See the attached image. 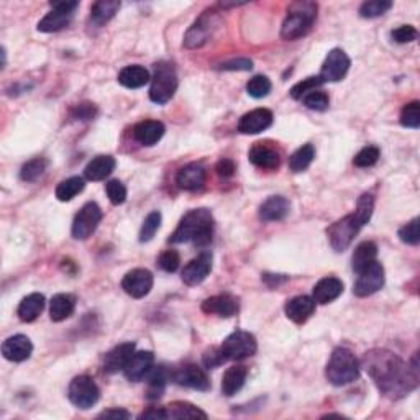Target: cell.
Wrapping results in <instances>:
<instances>
[{
	"instance_id": "cell-1",
	"label": "cell",
	"mask_w": 420,
	"mask_h": 420,
	"mask_svg": "<svg viewBox=\"0 0 420 420\" xmlns=\"http://www.w3.org/2000/svg\"><path fill=\"white\" fill-rule=\"evenodd\" d=\"M363 365L378 389L391 399H400L419 386L417 355L405 363L389 350L374 348L365 353Z\"/></svg>"
},
{
	"instance_id": "cell-2",
	"label": "cell",
	"mask_w": 420,
	"mask_h": 420,
	"mask_svg": "<svg viewBox=\"0 0 420 420\" xmlns=\"http://www.w3.org/2000/svg\"><path fill=\"white\" fill-rule=\"evenodd\" d=\"M374 210L373 194H363L356 202V210L350 216H346L335 223H332L327 230L329 242L335 251H345L351 245L355 237L358 235L361 228L371 221Z\"/></svg>"
},
{
	"instance_id": "cell-3",
	"label": "cell",
	"mask_w": 420,
	"mask_h": 420,
	"mask_svg": "<svg viewBox=\"0 0 420 420\" xmlns=\"http://www.w3.org/2000/svg\"><path fill=\"white\" fill-rule=\"evenodd\" d=\"M212 212L209 209H194L183 217V221L179 222L178 228L168 238V242L174 243V245L192 242L195 247L205 248L212 242Z\"/></svg>"
},
{
	"instance_id": "cell-4",
	"label": "cell",
	"mask_w": 420,
	"mask_h": 420,
	"mask_svg": "<svg viewBox=\"0 0 420 420\" xmlns=\"http://www.w3.org/2000/svg\"><path fill=\"white\" fill-rule=\"evenodd\" d=\"M315 2H294L287 8V15L281 28V37L284 40H297L310 32L317 18Z\"/></svg>"
},
{
	"instance_id": "cell-5",
	"label": "cell",
	"mask_w": 420,
	"mask_h": 420,
	"mask_svg": "<svg viewBox=\"0 0 420 420\" xmlns=\"http://www.w3.org/2000/svg\"><path fill=\"white\" fill-rule=\"evenodd\" d=\"M325 376L330 384L346 386L360 378V361L353 355V351L339 346L332 353L329 363L325 368Z\"/></svg>"
},
{
	"instance_id": "cell-6",
	"label": "cell",
	"mask_w": 420,
	"mask_h": 420,
	"mask_svg": "<svg viewBox=\"0 0 420 420\" xmlns=\"http://www.w3.org/2000/svg\"><path fill=\"white\" fill-rule=\"evenodd\" d=\"M178 91V76L171 63L161 61L155 65V74L151 77L150 99L158 105H164L173 99Z\"/></svg>"
},
{
	"instance_id": "cell-7",
	"label": "cell",
	"mask_w": 420,
	"mask_h": 420,
	"mask_svg": "<svg viewBox=\"0 0 420 420\" xmlns=\"http://www.w3.org/2000/svg\"><path fill=\"white\" fill-rule=\"evenodd\" d=\"M218 25H221V18H218L217 12L205 11L185 33L184 46L188 50H195V48L204 46L214 37Z\"/></svg>"
},
{
	"instance_id": "cell-8",
	"label": "cell",
	"mask_w": 420,
	"mask_h": 420,
	"mask_svg": "<svg viewBox=\"0 0 420 420\" xmlns=\"http://www.w3.org/2000/svg\"><path fill=\"white\" fill-rule=\"evenodd\" d=\"M256 350L258 343L255 336L243 330L233 332L221 345V351L225 361H242L250 358L256 353Z\"/></svg>"
},
{
	"instance_id": "cell-9",
	"label": "cell",
	"mask_w": 420,
	"mask_h": 420,
	"mask_svg": "<svg viewBox=\"0 0 420 420\" xmlns=\"http://www.w3.org/2000/svg\"><path fill=\"white\" fill-rule=\"evenodd\" d=\"M67 398L76 407L86 410L94 407L99 402L100 391L91 376L81 374L71 381L70 388H67Z\"/></svg>"
},
{
	"instance_id": "cell-10",
	"label": "cell",
	"mask_w": 420,
	"mask_h": 420,
	"mask_svg": "<svg viewBox=\"0 0 420 420\" xmlns=\"http://www.w3.org/2000/svg\"><path fill=\"white\" fill-rule=\"evenodd\" d=\"M102 221V210L96 202H87L77 212L72 222V237L76 240H87L97 230Z\"/></svg>"
},
{
	"instance_id": "cell-11",
	"label": "cell",
	"mask_w": 420,
	"mask_h": 420,
	"mask_svg": "<svg viewBox=\"0 0 420 420\" xmlns=\"http://www.w3.org/2000/svg\"><path fill=\"white\" fill-rule=\"evenodd\" d=\"M386 282L384 268L379 261H373L368 268H365L363 271L358 275L353 286V294L356 297H368L373 296L374 292L383 289Z\"/></svg>"
},
{
	"instance_id": "cell-12",
	"label": "cell",
	"mask_w": 420,
	"mask_h": 420,
	"mask_svg": "<svg viewBox=\"0 0 420 420\" xmlns=\"http://www.w3.org/2000/svg\"><path fill=\"white\" fill-rule=\"evenodd\" d=\"M350 58L343 50L335 48L327 55L324 65H322L319 77L322 82H339L346 76V72L350 70Z\"/></svg>"
},
{
	"instance_id": "cell-13",
	"label": "cell",
	"mask_w": 420,
	"mask_h": 420,
	"mask_svg": "<svg viewBox=\"0 0 420 420\" xmlns=\"http://www.w3.org/2000/svg\"><path fill=\"white\" fill-rule=\"evenodd\" d=\"M173 381L176 384L184 386V388H190L195 391H210L212 384L205 371L197 365H184L178 368L173 373Z\"/></svg>"
},
{
	"instance_id": "cell-14",
	"label": "cell",
	"mask_w": 420,
	"mask_h": 420,
	"mask_svg": "<svg viewBox=\"0 0 420 420\" xmlns=\"http://www.w3.org/2000/svg\"><path fill=\"white\" fill-rule=\"evenodd\" d=\"M122 289L133 299H141V297L148 296L150 291L153 289V275L143 268L131 270L122 280Z\"/></svg>"
},
{
	"instance_id": "cell-15",
	"label": "cell",
	"mask_w": 420,
	"mask_h": 420,
	"mask_svg": "<svg viewBox=\"0 0 420 420\" xmlns=\"http://www.w3.org/2000/svg\"><path fill=\"white\" fill-rule=\"evenodd\" d=\"M210 271H212V255L210 253H202V255L190 260L184 266L181 277H183L184 284L197 286L205 281V277L210 275Z\"/></svg>"
},
{
	"instance_id": "cell-16",
	"label": "cell",
	"mask_w": 420,
	"mask_h": 420,
	"mask_svg": "<svg viewBox=\"0 0 420 420\" xmlns=\"http://www.w3.org/2000/svg\"><path fill=\"white\" fill-rule=\"evenodd\" d=\"M205 181H207V171L200 163L185 164L176 174V184L183 190H189V192L202 189Z\"/></svg>"
},
{
	"instance_id": "cell-17",
	"label": "cell",
	"mask_w": 420,
	"mask_h": 420,
	"mask_svg": "<svg viewBox=\"0 0 420 420\" xmlns=\"http://www.w3.org/2000/svg\"><path fill=\"white\" fill-rule=\"evenodd\" d=\"M273 125V112L268 109H255L248 112L238 122V131L243 135H258Z\"/></svg>"
},
{
	"instance_id": "cell-18",
	"label": "cell",
	"mask_w": 420,
	"mask_h": 420,
	"mask_svg": "<svg viewBox=\"0 0 420 420\" xmlns=\"http://www.w3.org/2000/svg\"><path fill=\"white\" fill-rule=\"evenodd\" d=\"M135 348L136 346L133 341H126V343L114 346L109 353H105L104 361H102V368L109 374H115L119 373V371H124L126 363H129L131 356H133Z\"/></svg>"
},
{
	"instance_id": "cell-19",
	"label": "cell",
	"mask_w": 420,
	"mask_h": 420,
	"mask_svg": "<svg viewBox=\"0 0 420 420\" xmlns=\"http://www.w3.org/2000/svg\"><path fill=\"white\" fill-rule=\"evenodd\" d=\"M250 163L265 171H275L281 166L280 151L266 143H255L248 153Z\"/></svg>"
},
{
	"instance_id": "cell-20",
	"label": "cell",
	"mask_w": 420,
	"mask_h": 420,
	"mask_svg": "<svg viewBox=\"0 0 420 420\" xmlns=\"http://www.w3.org/2000/svg\"><path fill=\"white\" fill-rule=\"evenodd\" d=\"M33 353V343L27 335H13L7 339L2 345L4 358L13 363H22L28 360Z\"/></svg>"
},
{
	"instance_id": "cell-21",
	"label": "cell",
	"mask_w": 420,
	"mask_h": 420,
	"mask_svg": "<svg viewBox=\"0 0 420 420\" xmlns=\"http://www.w3.org/2000/svg\"><path fill=\"white\" fill-rule=\"evenodd\" d=\"M153 363L155 355L151 351H135L124 369L125 378L131 381V383H138V381L146 378V374L153 368Z\"/></svg>"
},
{
	"instance_id": "cell-22",
	"label": "cell",
	"mask_w": 420,
	"mask_h": 420,
	"mask_svg": "<svg viewBox=\"0 0 420 420\" xmlns=\"http://www.w3.org/2000/svg\"><path fill=\"white\" fill-rule=\"evenodd\" d=\"M286 317L294 324H304L315 312V301L309 296H296L284 306Z\"/></svg>"
},
{
	"instance_id": "cell-23",
	"label": "cell",
	"mask_w": 420,
	"mask_h": 420,
	"mask_svg": "<svg viewBox=\"0 0 420 420\" xmlns=\"http://www.w3.org/2000/svg\"><path fill=\"white\" fill-rule=\"evenodd\" d=\"M343 294V282H341L339 277H324L314 286V291H312V299L315 301V304H330L335 299Z\"/></svg>"
},
{
	"instance_id": "cell-24",
	"label": "cell",
	"mask_w": 420,
	"mask_h": 420,
	"mask_svg": "<svg viewBox=\"0 0 420 420\" xmlns=\"http://www.w3.org/2000/svg\"><path fill=\"white\" fill-rule=\"evenodd\" d=\"M202 310L209 315H218L223 319L233 317L238 312V301L228 294L212 296L202 302Z\"/></svg>"
},
{
	"instance_id": "cell-25",
	"label": "cell",
	"mask_w": 420,
	"mask_h": 420,
	"mask_svg": "<svg viewBox=\"0 0 420 420\" xmlns=\"http://www.w3.org/2000/svg\"><path fill=\"white\" fill-rule=\"evenodd\" d=\"M291 204L282 195H273L266 199L260 207V218L263 222H280L287 217Z\"/></svg>"
},
{
	"instance_id": "cell-26",
	"label": "cell",
	"mask_w": 420,
	"mask_h": 420,
	"mask_svg": "<svg viewBox=\"0 0 420 420\" xmlns=\"http://www.w3.org/2000/svg\"><path fill=\"white\" fill-rule=\"evenodd\" d=\"M164 125L158 120H145L135 125L133 136L140 145L143 146H153L163 138L164 135Z\"/></svg>"
},
{
	"instance_id": "cell-27",
	"label": "cell",
	"mask_w": 420,
	"mask_h": 420,
	"mask_svg": "<svg viewBox=\"0 0 420 420\" xmlns=\"http://www.w3.org/2000/svg\"><path fill=\"white\" fill-rule=\"evenodd\" d=\"M248 376V368L243 365H233L225 371L222 379V393L227 398H232L235 395L238 391H240L243 386H245Z\"/></svg>"
},
{
	"instance_id": "cell-28",
	"label": "cell",
	"mask_w": 420,
	"mask_h": 420,
	"mask_svg": "<svg viewBox=\"0 0 420 420\" xmlns=\"http://www.w3.org/2000/svg\"><path fill=\"white\" fill-rule=\"evenodd\" d=\"M45 296L40 294V292H33V294L23 297L20 306H18L17 314L20 317L22 322L30 324V322H35L38 317H40L43 309H45Z\"/></svg>"
},
{
	"instance_id": "cell-29",
	"label": "cell",
	"mask_w": 420,
	"mask_h": 420,
	"mask_svg": "<svg viewBox=\"0 0 420 420\" xmlns=\"http://www.w3.org/2000/svg\"><path fill=\"white\" fill-rule=\"evenodd\" d=\"M168 384V371L164 366H153L146 374V399L158 400Z\"/></svg>"
},
{
	"instance_id": "cell-30",
	"label": "cell",
	"mask_w": 420,
	"mask_h": 420,
	"mask_svg": "<svg viewBox=\"0 0 420 420\" xmlns=\"http://www.w3.org/2000/svg\"><path fill=\"white\" fill-rule=\"evenodd\" d=\"M76 297L72 294H56L50 302V317L53 322H63L74 314Z\"/></svg>"
},
{
	"instance_id": "cell-31",
	"label": "cell",
	"mask_w": 420,
	"mask_h": 420,
	"mask_svg": "<svg viewBox=\"0 0 420 420\" xmlns=\"http://www.w3.org/2000/svg\"><path fill=\"white\" fill-rule=\"evenodd\" d=\"M115 159L109 155H102L97 156L92 161H89V164L86 166L84 169V176L87 181H102L114 173L115 169Z\"/></svg>"
},
{
	"instance_id": "cell-32",
	"label": "cell",
	"mask_w": 420,
	"mask_h": 420,
	"mask_svg": "<svg viewBox=\"0 0 420 420\" xmlns=\"http://www.w3.org/2000/svg\"><path fill=\"white\" fill-rule=\"evenodd\" d=\"M150 81L151 77L148 70H145L140 65L126 66L119 72V82L126 89H140V87L148 84Z\"/></svg>"
},
{
	"instance_id": "cell-33",
	"label": "cell",
	"mask_w": 420,
	"mask_h": 420,
	"mask_svg": "<svg viewBox=\"0 0 420 420\" xmlns=\"http://www.w3.org/2000/svg\"><path fill=\"white\" fill-rule=\"evenodd\" d=\"M378 256V247L374 242H363L356 247V250L351 256V268L356 275H360L365 268H368L371 263L376 261Z\"/></svg>"
},
{
	"instance_id": "cell-34",
	"label": "cell",
	"mask_w": 420,
	"mask_h": 420,
	"mask_svg": "<svg viewBox=\"0 0 420 420\" xmlns=\"http://www.w3.org/2000/svg\"><path fill=\"white\" fill-rule=\"evenodd\" d=\"M166 419H207V414L200 410L197 405L183 402V400H176L164 405Z\"/></svg>"
},
{
	"instance_id": "cell-35",
	"label": "cell",
	"mask_w": 420,
	"mask_h": 420,
	"mask_svg": "<svg viewBox=\"0 0 420 420\" xmlns=\"http://www.w3.org/2000/svg\"><path fill=\"white\" fill-rule=\"evenodd\" d=\"M119 8L120 2H117V0H99L91 8V20L97 27L105 25L107 22H110L115 17Z\"/></svg>"
},
{
	"instance_id": "cell-36",
	"label": "cell",
	"mask_w": 420,
	"mask_h": 420,
	"mask_svg": "<svg viewBox=\"0 0 420 420\" xmlns=\"http://www.w3.org/2000/svg\"><path fill=\"white\" fill-rule=\"evenodd\" d=\"M72 15L74 13H66V12H61V11H55V8H51L50 13H46L45 17H43V20L38 23V32L41 33H55V32H60L63 28H66L70 25L71 20H72Z\"/></svg>"
},
{
	"instance_id": "cell-37",
	"label": "cell",
	"mask_w": 420,
	"mask_h": 420,
	"mask_svg": "<svg viewBox=\"0 0 420 420\" xmlns=\"http://www.w3.org/2000/svg\"><path fill=\"white\" fill-rule=\"evenodd\" d=\"M84 188V179L79 178V176H74V178L61 181L60 185L56 188V197L58 200H61V202H70L77 194H81Z\"/></svg>"
},
{
	"instance_id": "cell-38",
	"label": "cell",
	"mask_w": 420,
	"mask_h": 420,
	"mask_svg": "<svg viewBox=\"0 0 420 420\" xmlns=\"http://www.w3.org/2000/svg\"><path fill=\"white\" fill-rule=\"evenodd\" d=\"M315 158V148L309 145L301 146L299 150H296L289 158V169L292 173H302L312 164V161Z\"/></svg>"
},
{
	"instance_id": "cell-39",
	"label": "cell",
	"mask_w": 420,
	"mask_h": 420,
	"mask_svg": "<svg viewBox=\"0 0 420 420\" xmlns=\"http://www.w3.org/2000/svg\"><path fill=\"white\" fill-rule=\"evenodd\" d=\"M46 168H48V161L45 158H35L22 166L20 178L22 181H25V183H35V181H38L43 174H45Z\"/></svg>"
},
{
	"instance_id": "cell-40",
	"label": "cell",
	"mask_w": 420,
	"mask_h": 420,
	"mask_svg": "<svg viewBox=\"0 0 420 420\" xmlns=\"http://www.w3.org/2000/svg\"><path fill=\"white\" fill-rule=\"evenodd\" d=\"M391 7H393V2H391V0H369V2H365L363 6L360 7V17L361 18L381 17L388 11H391Z\"/></svg>"
},
{
	"instance_id": "cell-41",
	"label": "cell",
	"mask_w": 420,
	"mask_h": 420,
	"mask_svg": "<svg viewBox=\"0 0 420 420\" xmlns=\"http://www.w3.org/2000/svg\"><path fill=\"white\" fill-rule=\"evenodd\" d=\"M271 89H273L271 81L268 79L266 76H261V74L251 77L247 84V92L253 97V99H263V97L270 94Z\"/></svg>"
},
{
	"instance_id": "cell-42",
	"label": "cell",
	"mask_w": 420,
	"mask_h": 420,
	"mask_svg": "<svg viewBox=\"0 0 420 420\" xmlns=\"http://www.w3.org/2000/svg\"><path fill=\"white\" fill-rule=\"evenodd\" d=\"M400 125L405 126V129H412V130L419 129L420 126V104L417 100L404 105L402 112H400Z\"/></svg>"
},
{
	"instance_id": "cell-43",
	"label": "cell",
	"mask_w": 420,
	"mask_h": 420,
	"mask_svg": "<svg viewBox=\"0 0 420 420\" xmlns=\"http://www.w3.org/2000/svg\"><path fill=\"white\" fill-rule=\"evenodd\" d=\"M161 221H163V217H161V214L158 212V210L148 214V217L145 218L143 225H141V230H140V242L141 243L150 242L151 238L156 235V232H158L161 227Z\"/></svg>"
},
{
	"instance_id": "cell-44",
	"label": "cell",
	"mask_w": 420,
	"mask_h": 420,
	"mask_svg": "<svg viewBox=\"0 0 420 420\" xmlns=\"http://www.w3.org/2000/svg\"><path fill=\"white\" fill-rule=\"evenodd\" d=\"M324 84L319 76H312V77H307V79L297 82V84L291 89V97L296 100H302L307 94H310V92H314L319 89V87Z\"/></svg>"
},
{
	"instance_id": "cell-45",
	"label": "cell",
	"mask_w": 420,
	"mask_h": 420,
	"mask_svg": "<svg viewBox=\"0 0 420 420\" xmlns=\"http://www.w3.org/2000/svg\"><path fill=\"white\" fill-rule=\"evenodd\" d=\"M381 151L378 146H365L358 155L353 158V164L356 168H371L378 163Z\"/></svg>"
},
{
	"instance_id": "cell-46",
	"label": "cell",
	"mask_w": 420,
	"mask_h": 420,
	"mask_svg": "<svg viewBox=\"0 0 420 420\" xmlns=\"http://www.w3.org/2000/svg\"><path fill=\"white\" fill-rule=\"evenodd\" d=\"M302 104H304L307 109H310V110L325 112L327 109H329L330 99H329V96L325 94V92L314 91V92H310V94H307L304 99H302Z\"/></svg>"
},
{
	"instance_id": "cell-47",
	"label": "cell",
	"mask_w": 420,
	"mask_h": 420,
	"mask_svg": "<svg viewBox=\"0 0 420 420\" xmlns=\"http://www.w3.org/2000/svg\"><path fill=\"white\" fill-rule=\"evenodd\" d=\"M399 238L400 242L407 243V245H419L420 243V230H419V218L415 217L414 221L405 223L404 227L399 228Z\"/></svg>"
},
{
	"instance_id": "cell-48",
	"label": "cell",
	"mask_w": 420,
	"mask_h": 420,
	"mask_svg": "<svg viewBox=\"0 0 420 420\" xmlns=\"http://www.w3.org/2000/svg\"><path fill=\"white\" fill-rule=\"evenodd\" d=\"M109 200L114 205H122L126 200V188L119 179H112L105 185Z\"/></svg>"
},
{
	"instance_id": "cell-49",
	"label": "cell",
	"mask_w": 420,
	"mask_h": 420,
	"mask_svg": "<svg viewBox=\"0 0 420 420\" xmlns=\"http://www.w3.org/2000/svg\"><path fill=\"white\" fill-rule=\"evenodd\" d=\"M179 263H181V256H179V253L176 251V250H166L164 253H161V256H159V260H158L159 268L163 271H166V273L178 271Z\"/></svg>"
},
{
	"instance_id": "cell-50",
	"label": "cell",
	"mask_w": 420,
	"mask_h": 420,
	"mask_svg": "<svg viewBox=\"0 0 420 420\" xmlns=\"http://www.w3.org/2000/svg\"><path fill=\"white\" fill-rule=\"evenodd\" d=\"M417 37L419 33L412 25H400L399 28H395V30L391 32V38H393L395 43H400V45L415 41L417 40Z\"/></svg>"
},
{
	"instance_id": "cell-51",
	"label": "cell",
	"mask_w": 420,
	"mask_h": 420,
	"mask_svg": "<svg viewBox=\"0 0 420 420\" xmlns=\"http://www.w3.org/2000/svg\"><path fill=\"white\" fill-rule=\"evenodd\" d=\"M72 115H74V119H79V120H92L96 119L97 115V107L94 104H91V102H82V104H77L74 107Z\"/></svg>"
},
{
	"instance_id": "cell-52",
	"label": "cell",
	"mask_w": 420,
	"mask_h": 420,
	"mask_svg": "<svg viewBox=\"0 0 420 420\" xmlns=\"http://www.w3.org/2000/svg\"><path fill=\"white\" fill-rule=\"evenodd\" d=\"M202 361H204L205 368L212 369V368H217V366L225 363V358H223L221 348H210L204 353Z\"/></svg>"
},
{
	"instance_id": "cell-53",
	"label": "cell",
	"mask_w": 420,
	"mask_h": 420,
	"mask_svg": "<svg viewBox=\"0 0 420 420\" xmlns=\"http://www.w3.org/2000/svg\"><path fill=\"white\" fill-rule=\"evenodd\" d=\"M253 67V63L247 58H238V60H232L221 65V70L223 71H250Z\"/></svg>"
},
{
	"instance_id": "cell-54",
	"label": "cell",
	"mask_w": 420,
	"mask_h": 420,
	"mask_svg": "<svg viewBox=\"0 0 420 420\" xmlns=\"http://www.w3.org/2000/svg\"><path fill=\"white\" fill-rule=\"evenodd\" d=\"M216 171H217V174L221 176V178H232V176L235 174L237 168H235V163H233L232 159L223 158L217 163Z\"/></svg>"
},
{
	"instance_id": "cell-55",
	"label": "cell",
	"mask_w": 420,
	"mask_h": 420,
	"mask_svg": "<svg viewBox=\"0 0 420 420\" xmlns=\"http://www.w3.org/2000/svg\"><path fill=\"white\" fill-rule=\"evenodd\" d=\"M131 414L125 409H107L97 415V419H130Z\"/></svg>"
},
{
	"instance_id": "cell-56",
	"label": "cell",
	"mask_w": 420,
	"mask_h": 420,
	"mask_svg": "<svg viewBox=\"0 0 420 420\" xmlns=\"http://www.w3.org/2000/svg\"><path fill=\"white\" fill-rule=\"evenodd\" d=\"M287 280H289V276H284V275H270V273H265V275H263V281H265L270 287L280 286Z\"/></svg>"
},
{
	"instance_id": "cell-57",
	"label": "cell",
	"mask_w": 420,
	"mask_h": 420,
	"mask_svg": "<svg viewBox=\"0 0 420 420\" xmlns=\"http://www.w3.org/2000/svg\"><path fill=\"white\" fill-rule=\"evenodd\" d=\"M50 6H51V8H55V11H61V12H66V13H74L76 8L79 7V4H77V2H51Z\"/></svg>"
},
{
	"instance_id": "cell-58",
	"label": "cell",
	"mask_w": 420,
	"mask_h": 420,
	"mask_svg": "<svg viewBox=\"0 0 420 420\" xmlns=\"http://www.w3.org/2000/svg\"><path fill=\"white\" fill-rule=\"evenodd\" d=\"M140 419H166L164 407H150L143 414H140Z\"/></svg>"
},
{
	"instance_id": "cell-59",
	"label": "cell",
	"mask_w": 420,
	"mask_h": 420,
	"mask_svg": "<svg viewBox=\"0 0 420 420\" xmlns=\"http://www.w3.org/2000/svg\"><path fill=\"white\" fill-rule=\"evenodd\" d=\"M6 65H7V51L6 48H2V70L6 67Z\"/></svg>"
}]
</instances>
